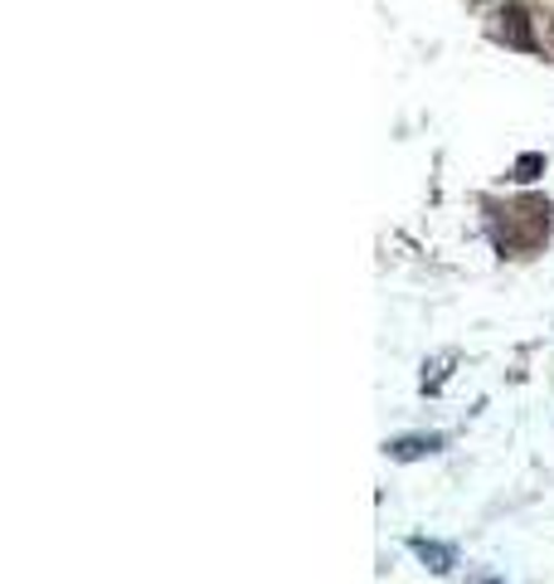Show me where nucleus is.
<instances>
[{"instance_id": "1", "label": "nucleus", "mask_w": 554, "mask_h": 584, "mask_svg": "<svg viewBox=\"0 0 554 584\" xmlns=\"http://www.w3.org/2000/svg\"><path fill=\"white\" fill-rule=\"evenodd\" d=\"M384 453H389L394 463H418V458L443 453V434H404V438H389V443H384Z\"/></svg>"}, {"instance_id": "2", "label": "nucleus", "mask_w": 554, "mask_h": 584, "mask_svg": "<svg viewBox=\"0 0 554 584\" xmlns=\"http://www.w3.org/2000/svg\"><path fill=\"white\" fill-rule=\"evenodd\" d=\"M409 550H414L418 560H423L428 570H433V575H448V570L457 565V550H452V546H443V541H428V536H414V541H409Z\"/></svg>"}, {"instance_id": "3", "label": "nucleus", "mask_w": 554, "mask_h": 584, "mask_svg": "<svg viewBox=\"0 0 554 584\" xmlns=\"http://www.w3.org/2000/svg\"><path fill=\"white\" fill-rule=\"evenodd\" d=\"M506 25L496 30V35H501L506 44H516V49H535V40H530V15L525 10H506Z\"/></svg>"}, {"instance_id": "4", "label": "nucleus", "mask_w": 554, "mask_h": 584, "mask_svg": "<svg viewBox=\"0 0 554 584\" xmlns=\"http://www.w3.org/2000/svg\"><path fill=\"white\" fill-rule=\"evenodd\" d=\"M452 366H457V356L443 351V356H433V361H423V395H438V390L448 385V375H452Z\"/></svg>"}, {"instance_id": "5", "label": "nucleus", "mask_w": 554, "mask_h": 584, "mask_svg": "<svg viewBox=\"0 0 554 584\" xmlns=\"http://www.w3.org/2000/svg\"><path fill=\"white\" fill-rule=\"evenodd\" d=\"M540 166H545V161H540V156H520L516 176H520V181H535V171H540Z\"/></svg>"}, {"instance_id": "6", "label": "nucleus", "mask_w": 554, "mask_h": 584, "mask_svg": "<svg viewBox=\"0 0 554 584\" xmlns=\"http://www.w3.org/2000/svg\"><path fill=\"white\" fill-rule=\"evenodd\" d=\"M545 49H550V54H554V15H550V20H545Z\"/></svg>"}, {"instance_id": "7", "label": "nucleus", "mask_w": 554, "mask_h": 584, "mask_svg": "<svg viewBox=\"0 0 554 584\" xmlns=\"http://www.w3.org/2000/svg\"><path fill=\"white\" fill-rule=\"evenodd\" d=\"M472 584H506L501 575H472Z\"/></svg>"}, {"instance_id": "8", "label": "nucleus", "mask_w": 554, "mask_h": 584, "mask_svg": "<svg viewBox=\"0 0 554 584\" xmlns=\"http://www.w3.org/2000/svg\"><path fill=\"white\" fill-rule=\"evenodd\" d=\"M467 5H496V0H467Z\"/></svg>"}]
</instances>
